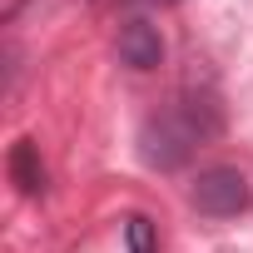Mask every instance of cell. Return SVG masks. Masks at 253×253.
<instances>
[{
    "instance_id": "2",
    "label": "cell",
    "mask_w": 253,
    "mask_h": 253,
    "mask_svg": "<svg viewBox=\"0 0 253 253\" xmlns=\"http://www.w3.org/2000/svg\"><path fill=\"white\" fill-rule=\"evenodd\" d=\"M194 209L204 213V218H233V213H243L248 209V179L238 174V169H228V164H218V169H204L199 179H194Z\"/></svg>"
},
{
    "instance_id": "3",
    "label": "cell",
    "mask_w": 253,
    "mask_h": 253,
    "mask_svg": "<svg viewBox=\"0 0 253 253\" xmlns=\"http://www.w3.org/2000/svg\"><path fill=\"white\" fill-rule=\"evenodd\" d=\"M119 60L129 70H159L164 65V35L149 20H124L119 25Z\"/></svg>"
},
{
    "instance_id": "5",
    "label": "cell",
    "mask_w": 253,
    "mask_h": 253,
    "mask_svg": "<svg viewBox=\"0 0 253 253\" xmlns=\"http://www.w3.org/2000/svg\"><path fill=\"white\" fill-rule=\"evenodd\" d=\"M124 238H129V253H154V223L144 213H134L124 223Z\"/></svg>"
},
{
    "instance_id": "4",
    "label": "cell",
    "mask_w": 253,
    "mask_h": 253,
    "mask_svg": "<svg viewBox=\"0 0 253 253\" xmlns=\"http://www.w3.org/2000/svg\"><path fill=\"white\" fill-rule=\"evenodd\" d=\"M10 179H15L20 194H30V199L45 194V164H40V149H35L30 139H20V144L10 149Z\"/></svg>"
},
{
    "instance_id": "6",
    "label": "cell",
    "mask_w": 253,
    "mask_h": 253,
    "mask_svg": "<svg viewBox=\"0 0 253 253\" xmlns=\"http://www.w3.org/2000/svg\"><path fill=\"white\" fill-rule=\"evenodd\" d=\"M154 5H174V0H154Z\"/></svg>"
},
{
    "instance_id": "1",
    "label": "cell",
    "mask_w": 253,
    "mask_h": 253,
    "mask_svg": "<svg viewBox=\"0 0 253 253\" xmlns=\"http://www.w3.org/2000/svg\"><path fill=\"white\" fill-rule=\"evenodd\" d=\"M213 129H218L213 104H204V99H184V104L154 114L144 129H139V154H144L149 169H179V164L194 154V144L209 139Z\"/></svg>"
}]
</instances>
